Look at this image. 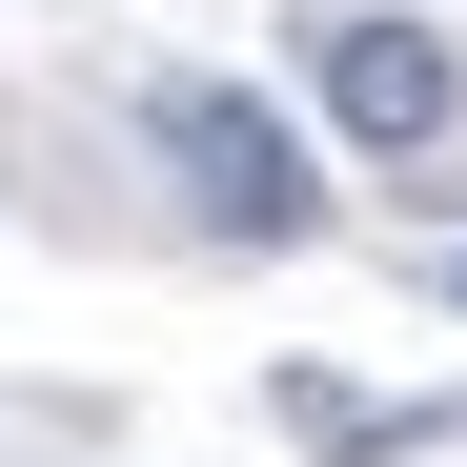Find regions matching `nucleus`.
Here are the masks:
<instances>
[{
	"mask_svg": "<svg viewBox=\"0 0 467 467\" xmlns=\"http://www.w3.org/2000/svg\"><path fill=\"white\" fill-rule=\"evenodd\" d=\"M142 122H163V163H183V203L223 223V244H326V183H305L285 102H244V82H163Z\"/></svg>",
	"mask_w": 467,
	"mask_h": 467,
	"instance_id": "f257e3e1",
	"label": "nucleus"
},
{
	"mask_svg": "<svg viewBox=\"0 0 467 467\" xmlns=\"http://www.w3.org/2000/svg\"><path fill=\"white\" fill-rule=\"evenodd\" d=\"M305 82H326V122L366 142V163H427V142L467 122L447 21H386V0H326V21H305Z\"/></svg>",
	"mask_w": 467,
	"mask_h": 467,
	"instance_id": "f03ea898",
	"label": "nucleus"
}]
</instances>
